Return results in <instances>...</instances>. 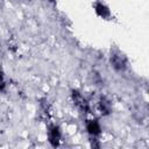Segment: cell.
<instances>
[{
	"instance_id": "cell-4",
	"label": "cell",
	"mask_w": 149,
	"mask_h": 149,
	"mask_svg": "<svg viewBox=\"0 0 149 149\" xmlns=\"http://www.w3.org/2000/svg\"><path fill=\"white\" fill-rule=\"evenodd\" d=\"M86 128H87L88 133L92 134V135H98V134H100V126H99V123H98L95 120H90V121H87Z\"/></svg>"
},
{
	"instance_id": "cell-6",
	"label": "cell",
	"mask_w": 149,
	"mask_h": 149,
	"mask_svg": "<svg viewBox=\"0 0 149 149\" xmlns=\"http://www.w3.org/2000/svg\"><path fill=\"white\" fill-rule=\"evenodd\" d=\"M99 109L101 111V113L104 114H108L111 112V106H109V102L106 100V99H100L99 101Z\"/></svg>"
},
{
	"instance_id": "cell-1",
	"label": "cell",
	"mask_w": 149,
	"mask_h": 149,
	"mask_svg": "<svg viewBox=\"0 0 149 149\" xmlns=\"http://www.w3.org/2000/svg\"><path fill=\"white\" fill-rule=\"evenodd\" d=\"M111 63L113 68L118 71H123L126 69V59L118 52H113L111 55Z\"/></svg>"
},
{
	"instance_id": "cell-2",
	"label": "cell",
	"mask_w": 149,
	"mask_h": 149,
	"mask_svg": "<svg viewBox=\"0 0 149 149\" xmlns=\"http://www.w3.org/2000/svg\"><path fill=\"white\" fill-rule=\"evenodd\" d=\"M72 98H73V101L76 102V105H77L81 111H84V112H87V111H88V104H87V101L84 99V97H83L79 92L73 91V92H72Z\"/></svg>"
},
{
	"instance_id": "cell-3",
	"label": "cell",
	"mask_w": 149,
	"mask_h": 149,
	"mask_svg": "<svg viewBox=\"0 0 149 149\" xmlns=\"http://www.w3.org/2000/svg\"><path fill=\"white\" fill-rule=\"evenodd\" d=\"M59 139H61V132L58 129V127L52 126L49 130V141L54 147H57L59 143Z\"/></svg>"
},
{
	"instance_id": "cell-5",
	"label": "cell",
	"mask_w": 149,
	"mask_h": 149,
	"mask_svg": "<svg viewBox=\"0 0 149 149\" xmlns=\"http://www.w3.org/2000/svg\"><path fill=\"white\" fill-rule=\"evenodd\" d=\"M95 10H97V13H98L100 16H102V17H108V16H109V10H108L107 7L104 6L101 2H97V3H95Z\"/></svg>"
}]
</instances>
